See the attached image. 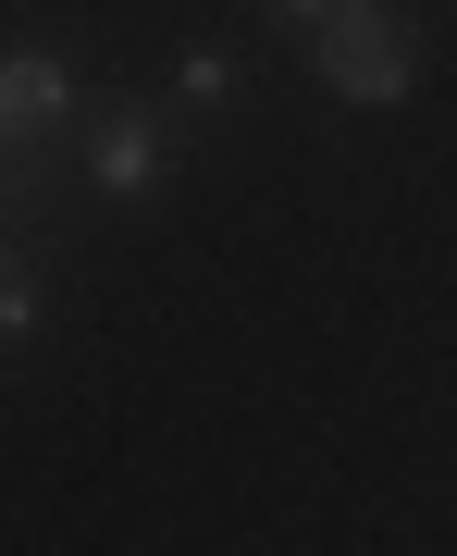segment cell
Listing matches in <instances>:
<instances>
[{
	"mask_svg": "<svg viewBox=\"0 0 457 556\" xmlns=\"http://www.w3.org/2000/svg\"><path fill=\"white\" fill-rule=\"evenodd\" d=\"M309 50H321V87L358 100V112H383V100H408V87H420V25L396 13V0H346Z\"/></svg>",
	"mask_w": 457,
	"mask_h": 556,
	"instance_id": "cell-1",
	"label": "cell"
},
{
	"mask_svg": "<svg viewBox=\"0 0 457 556\" xmlns=\"http://www.w3.org/2000/svg\"><path fill=\"white\" fill-rule=\"evenodd\" d=\"M87 174H100V199H149V186L174 174V124H161L149 100H112L100 124H87Z\"/></svg>",
	"mask_w": 457,
	"mask_h": 556,
	"instance_id": "cell-2",
	"label": "cell"
},
{
	"mask_svg": "<svg viewBox=\"0 0 457 556\" xmlns=\"http://www.w3.org/2000/svg\"><path fill=\"white\" fill-rule=\"evenodd\" d=\"M62 112H75V62H62V50H38V38H13V50H0V149L50 137Z\"/></svg>",
	"mask_w": 457,
	"mask_h": 556,
	"instance_id": "cell-3",
	"label": "cell"
},
{
	"mask_svg": "<svg viewBox=\"0 0 457 556\" xmlns=\"http://www.w3.org/2000/svg\"><path fill=\"white\" fill-rule=\"evenodd\" d=\"M174 100H186V112H223V100H236V50H223V38H199V50L174 62Z\"/></svg>",
	"mask_w": 457,
	"mask_h": 556,
	"instance_id": "cell-4",
	"label": "cell"
},
{
	"mask_svg": "<svg viewBox=\"0 0 457 556\" xmlns=\"http://www.w3.org/2000/svg\"><path fill=\"white\" fill-rule=\"evenodd\" d=\"M38 334V273H25V248H0V346Z\"/></svg>",
	"mask_w": 457,
	"mask_h": 556,
	"instance_id": "cell-5",
	"label": "cell"
},
{
	"mask_svg": "<svg viewBox=\"0 0 457 556\" xmlns=\"http://www.w3.org/2000/svg\"><path fill=\"white\" fill-rule=\"evenodd\" d=\"M272 13H284V25H309V38H321V25L346 13V0H272Z\"/></svg>",
	"mask_w": 457,
	"mask_h": 556,
	"instance_id": "cell-6",
	"label": "cell"
}]
</instances>
